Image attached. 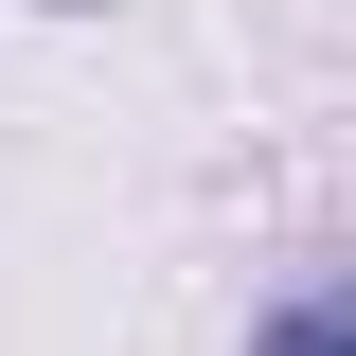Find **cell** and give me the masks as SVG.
Returning a JSON list of instances; mask_svg holds the SVG:
<instances>
[{
    "instance_id": "obj_1",
    "label": "cell",
    "mask_w": 356,
    "mask_h": 356,
    "mask_svg": "<svg viewBox=\"0 0 356 356\" xmlns=\"http://www.w3.org/2000/svg\"><path fill=\"white\" fill-rule=\"evenodd\" d=\"M250 356H356V303H339V285H321V303H267Z\"/></svg>"
},
{
    "instance_id": "obj_2",
    "label": "cell",
    "mask_w": 356,
    "mask_h": 356,
    "mask_svg": "<svg viewBox=\"0 0 356 356\" xmlns=\"http://www.w3.org/2000/svg\"><path fill=\"white\" fill-rule=\"evenodd\" d=\"M54 18H72V0H54Z\"/></svg>"
}]
</instances>
